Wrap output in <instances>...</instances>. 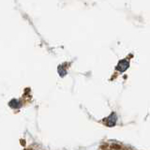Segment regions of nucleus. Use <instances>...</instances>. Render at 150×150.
<instances>
[{"instance_id": "f257e3e1", "label": "nucleus", "mask_w": 150, "mask_h": 150, "mask_svg": "<svg viewBox=\"0 0 150 150\" xmlns=\"http://www.w3.org/2000/svg\"><path fill=\"white\" fill-rule=\"evenodd\" d=\"M129 67V62L127 59H123L116 66V69L119 70V71H125Z\"/></svg>"}]
</instances>
